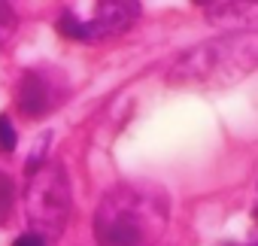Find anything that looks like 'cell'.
<instances>
[{
  "instance_id": "obj_5",
  "label": "cell",
  "mask_w": 258,
  "mask_h": 246,
  "mask_svg": "<svg viewBox=\"0 0 258 246\" xmlns=\"http://www.w3.org/2000/svg\"><path fill=\"white\" fill-rule=\"evenodd\" d=\"M16 28H19V16H16V10H13L10 4H0V46L13 40Z\"/></svg>"
},
{
  "instance_id": "obj_9",
  "label": "cell",
  "mask_w": 258,
  "mask_h": 246,
  "mask_svg": "<svg viewBox=\"0 0 258 246\" xmlns=\"http://www.w3.org/2000/svg\"><path fill=\"white\" fill-rule=\"evenodd\" d=\"M13 246H49V243H46L43 237H37V234H31V231H28V234H22Z\"/></svg>"
},
{
  "instance_id": "obj_6",
  "label": "cell",
  "mask_w": 258,
  "mask_h": 246,
  "mask_svg": "<svg viewBox=\"0 0 258 246\" xmlns=\"http://www.w3.org/2000/svg\"><path fill=\"white\" fill-rule=\"evenodd\" d=\"M46 146H49V134H43V140H37V146H34V152L28 155V164H25V170L34 176L40 167H43V158L40 155H46Z\"/></svg>"
},
{
  "instance_id": "obj_8",
  "label": "cell",
  "mask_w": 258,
  "mask_h": 246,
  "mask_svg": "<svg viewBox=\"0 0 258 246\" xmlns=\"http://www.w3.org/2000/svg\"><path fill=\"white\" fill-rule=\"evenodd\" d=\"M0 149H4V152H13L16 149V131H13V125H10L7 115H0Z\"/></svg>"
},
{
  "instance_id": "obj_4",
  "label": "cell",
  "mask_w": 258,
  "mask_h": 246,
  "mask_svg": "<svg viewBox=\"0 0 258 246\" xmlns=\"http://www.w3.org/2000/svg\"><path fill=\"white\" fill-rule=\"evenodd\" d=\"M19 103L31 115H43L46 109H52L58 103V88L52 85V73L49 70H28L22 76V85H19Z\"/></svg>"
},
{
  "instance_id": "obj_2",
  "label": "cell",
  "mask_w": 258,
  "mask_h": 246,
  "mask_svg": "<svg viewBox=\"0 0 258 246\" xmlns=\"http://www.w3.org/2000/svg\"><path fill=\"white\" fill-rule=\"evenodd\" d=\"M25 210H28L31 234L43 237L46 243L61 237L70 219V179L58 161L40 167L31 176V186L25 192Z\"/></svg>"
},
{
  "instance_id": "obj_7",
  "label": "cell",
  "mask_w": 258,
  "mask_h": 246,
  "mask_svg": "<svg viewBox=\"0 0 258 246\" xmlns=\"http://www.w3.org/2000/svg\"><path fill=\"white\" fill-rule=\"evenodd\" d=\"M10 207H13V179L7 173H0V222L7 219Z\"/></svg>"
},
{
  "instance_id": "obj_1",
  "label": "cell",
  "mask_w": 258,
  "mask_h": 246,
  "mask_svg": "<svg viewBox=\"0 0 258 246\" xmlns=\"http://www.w3.org/2000/svg\"><path fill=\"white\" fill-rule=\"evenodd\" d=\"M164 228L167 195L155 186L121 182L94 210V237L100 246H155Z\"/></svg>"
},
{
  "instance_id": "obj_3",
  "label": "cell",
  "mask_w": 258,
  "mask_h": 246,
  "mask_svg": "<svg viewBox=\"0 0 258 246\" xmlns=\"http://www.w3.org/2000/svg\"><path fill=\"white\" fill-rule=\"evenodd\" d=\"M85 16H76L73 10H64L58 31L79 43H100L109 37H118L140 19V4L134 0H97V4H73Z\"/></svg>"
}]
</instances>
